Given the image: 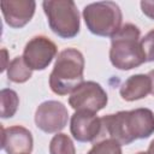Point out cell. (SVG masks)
Wrapping results in <instances>:
<instances>
[{
  "instance_id": "cell-1",
  "label": "cell",
  "mask_w": 154,
  "mask_h": 154,
  "mask_svg": "<svg viewBox=\"0 0 154 154\" xmlns=\"http://www.w3.org/2000/svg\"><path fill=\"white\" fill-rule=\"evenodd\" d=\"M101 136L130 144L135 140L148 138L154 134V113L149 108L119 111L101 118Z\"/></svg>"
},
{
  "instance_id": "cell-2",
  "label": "cell",
  "mask_w": 154,
  "mask_h": 154,
  "mask_svg": "<svg viewBox=\"0 0 154 154\" xmlns=\"http://www.w3.org/2000/svg\"><path fill=\"white\" fill-rule=\"evenodd\" d=\"M109 60L118 70H132L146 63L140 29L126 23L111 37Z\"/></svg>"
},
{
  "instance_id": "cell-3",
  "label": "cell",
  "mask_w": 154,
  "mask_h": 154,
  "mask_svg": "<svg viewBox=\"0 0 154 154\" xmlns=\"http://www.w3.org/2000/svg\"><path fill=\"white\" fill-rule=\"evenodd\" d=\"M84 57L76 48L61 51L49 75L51 90L60 96L72 93L83 83Z\"/></svg>"
},
{
  "instance_id": "cell-4",
  "label": "cell",
  "mask_w": 154,
  "mask_h": 154,
  "mask_svg": "<svg viewBox=\"0 0 154 154\" xmlns=\"http://www.w3.org/2000/svg\"><path fill=\"white\" fill-rule=\"evenodd\" d=\"M83 18L88 30L97 36L112 37L123 22L122 10L113 1H97L83 8Z\"/></svg>"
},
{
  "instance_id": "cell-5",
  "label": "cell",
  "mask_w": 154,
  "mask_h": 154,
  "mask_svg": "<svg viewBox=\"0 0 154 154\" xmlns=\"http://www.w3.org/2000/svg\"><path fill=\"white\" fill-rule=\"evenodd\" d=\"M43 11L51 30L61 38H72L79 32V12L72 0H46Z\"/></svg>"
},
{
  "instance_id": "cell-6",
  "label": "cell",
  "mask_w": 154,
  "mask_h": 154,
  "mask_svg": "<svg viewBox=\"0 0 154 154\" xmlns=\"http://www.w3.org/2000/svg\"><path fill=\"white\" fill-rule=\"evenodd\" d=\"M108 101L107 93L103 88L93 81L83 82L78 85L69 97V105L75 111H88L97 113Z\"/></svg>"
},
{
  "instance_id": "cell-7",
  "label": "cell",
  "mask_w": 154,
  "mask_h": 154,
  "mask_svg": "<svg viewBox=\"0 0 154 154\" xmlns=\"http://www.w3.org/2000/svg\"><path fill=\"white\" fill-rule=\"evenodd\" d=\"M58 53L55 43L43 35L34 36L24 47L23 59L31 70H45Z\"/></svg>"
},
{
  "instance_id": "cell-8",
  "label": "cell",
  "mask_w": 154,
  "mask_h": 154,
  "mask_svg": "<svg viewBox=\"0 0 154 154\" xmlns=\"http://www.w3.org/2000/svg\"><path fill=\"white\" fill-rule=\"evenodd\" d=\"M69 120V112L64 103L49 100L42 102L35 112L36 126L47 134H54L61 131Z\"/></svg>"
},
{
  "instance_id": "cell-9",
  "label": "cell",
  "mask_w": 154,
  "mask_h": 154,
  "mask_svg": "<svg viewBox=\"0 0 154 154\" xmlns=\"http://www.w3.org/2000/svg\"><path fill=\"white\" fill-rule=\"evenodd\" d=\"M101 118L88 111H76L70 120V131L78 142H95L101 137Z\"/></svg>"
},
{
  "instance_id": "cell-10",
  "label": "cell",
  "mask_w": 154,
  "mask_h": 154,
  "mask_svg": "<svg viewBox=\"0 0 154 154\" xmlns=\"http://www.w3.org/2000/svg\"><path fill=\"white\" fill-rule=\"evenodd\" d=\"M32 135L20 125L2 128L1 147L7 154H30L32 150Z\"/></svg>"
},
{
  "instance_id": "cell-11",
  "label": "cell",
  "mask_w": 154,
  "mask_h": 154,
  "mask_svg": "<svg viewBox=\"0 0 154 154\" xmlns=\"http://www.w3.org/2000/svg\"><path fill=\"white\" fill-rule=\"evenodd\" d=\"M36 8V2L32 0H7L1 1V11L5 22L8 26L19 29L26 25Z\"/></svg>"
},
{
  "instance_id": "cell-12",
  "label": "cell",
  "mask_w": 154,
  "mask_h": 154,
  "mask_svg": "<svg viewBox=\"0 0 154 154\" xmlns=\"http://www.w3.org/2000/svg\"><path fill=\"white\" fill-rule=\"evenodd\" d=\"M152 93V82L148 75L138 73L130 76L120 87L119 94L125 101H135Z\"/></svg>"
},
{
  "instance_id": "cell-13",
  "label": "cell",
  "mask_w": 154,
  "mask_h": 154,
  "mask_svg": "<svg viewBox=\"0 0 154 154\" xmlns=\"http://www.w3.org/2000/svg\"><path fill=\"white\" fill-rule=\"evenodd\" d=\"M32 70L25 64L23 57H16L8 63L7 78L14 83H24L31 78Z\"/></svg>"
},
{
  "instance_id": "cell-14",
  "label": "cell",
  "mask_w": 154,
  "mask_h": 154,
  "mask_svg": "<svg viewBox=\"0 0 154 154\" xmlns=\"http://www.w3.org/2000/svg\"><path fill=\"white\" fill-rule=\"evenodd\" d=\"M0 100H1V118H11L16 114L18 105H19V97L18 94L8 88L1 89L0 91Z\"/></svg>"
},
{
  "instance_id": "cell-15",
  "label": "cell",
  "mask_w": 154,
  "mask_h": 154,
  "mask_svg": "<svg viewBox=\"0 0 154 154\" xmlns=\"http://www.w3.org/2000/svg\"><path fill=\"white\" fill-rule=\"evenodd\" d=\"M51 154H76L72 140L66 134H57L49 142Z\"/></svg>"
},
{
  "instance_id": "cell-16",
  "label": "cell",
  "mask_w": 154,
  "mask_h": 154,
  "mask_svg": "<svg viewBox=\"0 0 154 154\" xmlns=\"http://www.w3.org/2000/svg\"><path fill=\"white\" fill-rule=\"evenodd\" d=\"M87 154H123L122 144L112 138H105L95 143Z\"/></svg>"
},
{
  "instance_id": "cell-17",
  "label": "cell",
  "mask_w": 154,
  "mask_h": 154,
  "mask_svg": "<svg viewBox=\"0 0 154 154\" xmlns=\"http://www.w3.org/2000/svg\"><path fill=\"white\" fill-rule=\"evenodd\" d=\"M141 45L146 54V61H154V29L141 38Z\"/></svg>"
},
{
  "instance_id": "cell-18",
  "label": "cell",
  "mask_w": 154,
  "mask_h": 154,
  "mask_svg": "<svg viewBox=\"0 0 154 154\" xmlns=\"http://www.w3.org/2000/svg\"><path fill=\"white\" fill-rule=\"evenodd\" d=\"M140 5H141L142 12L148 18H150V19L154 20V1H147V0H144V1H141Z\"/></svg>"
},
{
  "instance_id": "cell-19",
  "label": "cell",
  "mask_w": 154,
  "mask_h": 154,
  "mask_svg": "<svg viewBox=\"0 0 154 154\" xmlns=\"http://www.w3.org/2000/svg\"><path fill=\"white\" fill-rule=\"evenodd\" d=\"M148 77L150 78V82H152V95H154V70H152V71H149L148 73Z\"/></svg>"
},
{
  "instance_id": "cell-20",
  "label": "cell",
  "mask_w": 154,
  "mask_h": 154,
  "mask_svg": "<svg viewBox=\"0 0 154 154\" xmlns=\"http://www.w3.org/2000/svg\"><path fill=\"white\" fill-rule=\"evenodd\" d=\"M148 153L149 154H154V140L149 143V147H148Z\"/></svg>"
},
{
  "instance_id": "cell-21",
  "label": "cell",
  "mask_w": 154,
  "mask_h": 154,
  "mask_svg": "<svg viewBox=\"0 0 154 154\" xmlns=\"http://www.w3.org/2000/svg\"><path fill=\"white\" fill-rule=\"evenodd\" d=\"M136 154H149L148 152H138V153H136Z\"/></svg>"
}]
</instances>
